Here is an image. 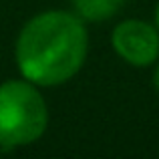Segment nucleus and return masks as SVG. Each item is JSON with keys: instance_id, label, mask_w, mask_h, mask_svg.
Returning <instances> with one entry per match:
<instances>
[{"instance_id": "obj_4", "label": "nucleus", "mask_w": 159, "mask_h": 159, "mask_svg": "<svg viewBox=\"0 0 159 159\" xmlns=\"http://www.w3.org/2000/svg\"><path fill=\"white\" fill-rule=\"evenodd\" d=\"M123 4L125 0H73L75 12L89 22H103L113 18L123 8Z\"/></svg>"}, {"instance_id": "obj_3", "label": "nucleus", "mask_w": 159, "mask_h": 159, "mask_svg": "<svg viewBox=\"0 0 159 159\" xmlns=\"http://www.w3.org/2000/svg\"><path fill=\"white\" fill-rule=\"evenodd\" d=\"M113 51L127 65L145 69L159 58V30L155 24L139 18H127L113 28Z\"/></svg>"}, {"instance_id": "obj_1", "label": "nucleus", "mask_w": 159, "mask_h": 159, "mask_svg": "<svg viewBox=\"0 0 159 159\" xmlns=\"http://www.w3.org/2000/svg\"><path fill=\"white\" fill-rule=\"evenodd\" d=\"M89 32L77 12L47 10L30 18L16 40V65L36 87H57L83 69Z\"/></svg>"}, {"instance_id": "obj_5", "label": "nucleus", "mask_w": 159, "mask_h": 159, "mask_svg": "<svg viewBox=\"0 0 159 159\" xmlns=\"http://www.w3.org/2000/svg\"><path fill=\"white\" fill-rule=\"evenodd\" d=\"M151 85H153V89L157 91V95H159V65L153 69V75H151Z\"/></svg>"}, {"instance_id": "obj_2", "label": "nucleus", "mask_w": 159, "mask_h": 159, "mask_svg": "<svg viewBox=\"0 0 159 159\" xmlns=\"http://www.w3.org/2000/svg\"><path fill=\"white\" fill-rule=\"evenodd\" d=\"M48 125V109L30 81H6L0 85V147L34 143Z\"/></svg>"}, {"instance_id": "obj_6", "label": "nucleus", "mask_w": 159, "mask_h": 159, "mask_svg": "<svg viewBox=\"0 0 159 159\" xmlns=\"http://www.w3.org/2000/svg\"><path fill=\"white\" fill-rule=\"evenodd\" d=\"M155 26H157V30H159V2H157V6H155Z\"/></svg>"}]
</instances>
